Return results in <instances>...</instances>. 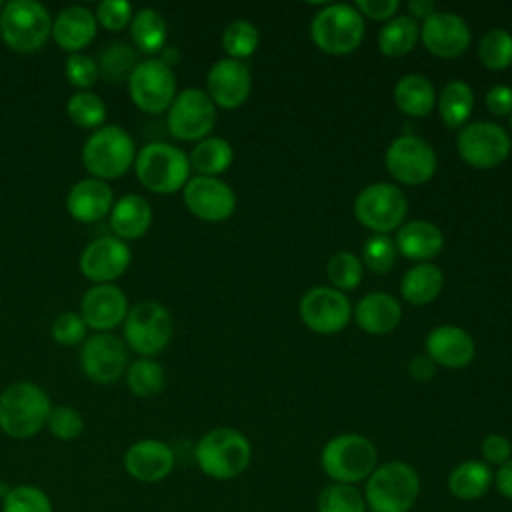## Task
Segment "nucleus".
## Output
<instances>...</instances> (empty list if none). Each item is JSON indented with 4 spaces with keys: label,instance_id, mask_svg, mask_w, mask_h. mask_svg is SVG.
<instances>
[{
    "label": "nucleus",
    "instance_id": "f257e3e1",
    "mask_svg": "<svg viewBox=\"0 0 512 512\" xmlns=\"http://www.w3.org/2000/svg\"><path fill=\"white\" fill-rule=\"evenodd\" d=\"M194 458L202 474L214 480L238 478L252 460L250 440L236 428L220 426L208 430L194 448Z\"/></svg>",
    "mask_w": 512,
    "mask_h": 512
},
{
    "label": "nucleus",
    "instance_id": "f03ea898",
    "mask_svg": "<svg viewBox=\"0 0 512 512\" xmlns=\"http://www.w3.org/2000/svg\"><path fill=\"white\" fill-rule=\"evenodd\" d=\"M362 494L370 512H410L420 496V476L408 462L392 460L376 466Z\"/></svg>",
    "mask_w": 512,
    "mask_h": 512
},
{
    "label": "nucleus",
    "instance_id": "7ed1b4c3",
    "mask_svg": "<svg viewBox=\"0 0 512 512\" xmlns=\"http://www.w3.org/2000/svg\"><path fill=\"white\" fill-rule=\"evenodd\" d=\"M52 410L48 394L34 382H14L0 394V430L16 440L36 436Z\"/></svg>",
    "mask_w": 512,
    "mask_h": 512
},
{
    "label": "nucleus",
    "instance_id": "20e7f679",
    "mask_svg": "<svg viewBox=\"0 0 512 512\" xmlns=\"http://www.w3.org/2000/svg\"><path fill=\"white\" fill-rule=\"evenodd\" d=\"M320 466L332 482L358 484L378 466V450L374 442L362 434L346 432L330 438L320 454Z\"/></svg>",
    "mask_w": 512,
    "mask_h": 512
},
{
    "label": "nucleus",
    "instance_id": "39448f33",
    "mask_svg": "<svg viewBox=\"0 0 512 512\" xmlns=\"http://www.w3.org/2000/svg\"><path fill=\"white\" fill-rule=\"evenodd\" d=\"M132 136L118 124L94 130L82 146V162L98 180H114L128 172L136 160Z\"/></svg>",
    "mask_w": 512,
    "mask_h": 512
},
{
    "label": "nucleus",
    "instance_id": "423d86ee",
    "mask_svg": "<svg viewBox=\"0 0 512 512\" xmlns=\"http://www.w3.org/2000/svg\"><path fill=\"white\" fill-rule=\"evenodd\" d=\"M310 38L326 54H350L362 44L364 18L350 4H326L312 18Z\"/></svg>",
    "mask_w": 512,
    "mask_h": 512
},
{
    "label": "nucleus",
    "instance_id": "0eeeda50",
    "mask_svg": "<svg viewBox=\"0 0 512 512\" xmlns=\"http://www.w3.org/2000/svg\"><path fill=\"white\" fill-rule=\"evenodd\" d=\"M136 176L144 188L156 194H172L190 180L188 156L166 142H150L136 156Z\"/></svg>",
    "mask_w": 512,
    "mask_h": 512
},
{
    "label": "nucleus",
    "instance_id": "6e6552de",
    "mask_svg": "<svg viewBox=\"0 0 512 512\" xmlns=\"http://www.w3.org/2000/svg\"><path fill=\"white\" fill-rule=\"evenodd\" d=\"M52 34V18L36 0H10L0 10V36L16 52H34Z\"/></svg>",
    "mask_w": 512,
    "mask_h": 512
},
{
    "label": "nucleus",
    "instance_id": "1a4fd4ad",
    "mask_svg": "<svg viewBox=\"0 0 512 512\" xmlns=\"http://www.w3.org/2000/svg\"><path fill=\"white\" fill-rule=\"evenodd\" d=\"M352 210L356 220L374 234H388L404 224L408 200L398 186L376 182L360 190Z\"/></svg>",
    "mask_w": 512,
    "mask_h": 512
},
{
    "label": "nucleus",
    "instance_id": "9d476101",
    "mask_svg": "<svg viewBox=\"0 0 512 512\" xmlns=\"http://www.w3.org/2000/svg\"><path fill=\"white\" fill-rule=\"evenodd\" d=\"M172 332V316L156 300L134 304L124 318V340L134 352L142 356H154L162 352L168 346Z\"/></svg>",
    "mask_w": 512,
    "mask_h": 512
},
{
    "label": "nucleus",
    "instance_id": "9b49d317",
    "mask_svg": "<svg viewBox=\"0 0 512 512\" xmlns=\"http://www.w3.org/2000/svg\"><path fill=\"white\" fill-rule=\"evenodd\" d=\"M456 148L460 158L474 168L488 170L500 166L512 148L508 132L494 122H468L458 130Z\"/></svg>",
    "mask_w": 512,
    "mask_h": 512
},
{
    "label": "nucleus",
    "instance_id": "f8f14e48",
    "mask_svg": "<svg viewBox=\"0 0 512 512\" xmlns=\"http://www.w3.org/2000/svg\"><path fill=\"white\" fill-rule=\"evenodd\" d=\"M384 164L398 182L420 186L432 180L438 160L434 148L422 136L404 134L390 142L384 154Z\"/></svg>",
    "mask_w": 512,
    "mask_h": 512
},
{
    "label": "nucleus",
    "instance_id": "ddd939ff",
    "mask_svg": "<svg viewBox=\"0 0 512 512\" xmlns=\"http://www.w3.org/2000/svg\"><path fill=\"white\" fill-rule=\"evenodd\" d=\"M128 90L134 104L148 112L160 114L170 108L176 98V76L160 58L138 62L128 78Z\"/></svg>",
    "mask_w": 512,
    "mask_h": 512
},
{
    "label": "nucleus",
    "instance_id": "4468645a",
    "mask_svg": "<svg viewBox=\"0 0 512 512\" xmlns=\"http://www.w3.org/2000/svg\"><path fill=\"white\" fill-rule=\"evenodd\" d=\"M166 124L174 138L200 142L216 124V104L204 90L186 88L170 104Z\"/></svg>",
    "mask_w": 512,
    "mask_h": 512
},
{
    "label": "nucleus",
    "instance_id": "2eb2a0df",
    "mask_svg": "<svg viewBox=\"0 0 512 512\" xmlns=\"http://www.w3.org/2000/svg\"><path fill=\"white\" fill-rule=\"evenodd\" d=\"M298 312L304 326L312 332L336 334L348 326L352 306L344 292L328 286H314L300 298Z\"/></svg>",
    "mask_w": 512,
    "mask_h": 512
},
{
    "label": "nucleus",
    "instance_id": "dca6fc26",
    "mask_svg": "<svg viewBox=\"0 0 512 512\" xmlns=\"http://www.w3.org/2000/svg\"><path fill=\"white\" fill-rule=\"evenodd\" d=\"M128 364L126 344L108 332H98L84 340L80 350V366L84 374L98 384L116 382Z\"/></svg>",
    "mask_w": 512,
    "mask_h": 512
},
{
    "label": "nucleus",
    "instance_id": "f3484780",
    "mask_svg": "<svg viewBox=\"0 0 512 512\" xmlns=\"http://www.w3.org/2000/svg\"><path fill=\"white\" fill-rule=\"evenodd\" d=\"M186 208L206 222H222L236 208L234 190L216 176H194L184 186Z\"/></svg>",
    "mask_w": 512,
    "mask_h": 512
},
{
    "label": "nucleus",
    "instance_id": "a211bd4d",
    "mask_svg": "<svg viewBox=\"0 0 512 512\" xmlns=\"http://www.w3.org/2000/svg\"><path fill=\"white\" fill-rule=\"evenodd\" d=\"M470 26L468 22L454 14L436 10L420 26V40L424 48L438 58H458L470 46Z\"/></svg>",
    "mask_w": 512,
    "mask_h": 512
},
{
    "label": "nucleus",
    "instance_id": "6ab92c4d",
    "mask_svg": "<svg viewBox=\"0 0 512 512\" xmlns=\"http://www.w3.org/2000/svg\"><path fill=\"white\" fill-rule=\"evenodd\" d=\"M130 258L132 254L124 240L116 236H100L84 248L80 270L96 284H110L128 270Z\"/></svg>",
    "mask_w": 512,
    "mask_h": 512
},
{
    "label": "nucleus",
    "instance_id": "aec40b11",
    "mask_svg": "<svg viewBox=\"0 0 512 512\" xmlns=\"http://www.w3.org/2000/svg\"><path fill=\"white\" fill-rule=\"evenodd\" d=\"M252 90V76L244 62L222 58L212 64L206 76V94L216 106L238 108L242 106Z\"/></svg>",
    "mask_w": 512,
    "mask_h": 512
},
{
    "label": "nucleus",
    "instance_id": "412c9836",
    "mask_svg": "<svg viewBox=\"0 0 512 512\" xmlns=\"http://www.w3.org/2000/svg\"><path fill=\"white\" fill-rule=\"evenodd\" d=\"M128 314L126 294L114 284H94L82 296L80 316L86 326L106 332L124 322Z\"/></svg>",
    "mask_w": 512,
    "mask_h": 512
},
{
    "label": "nucleus",
    "instance_id": "4be33fe9",
    "mask_svg": "<svg viewBox=\"0 0 512 512\" xmlns=\"http://www.w3.org/2000/svg\"><path fill=\"white\" fill-rule=\"evenodd\" d=\"M174 462V450L166 442L154 438L134 442L124 454L126 472L134 480L146 484H154L170 476Z\"/></svg>",
    "mask_w": 512,
    "mask_h": 512
},
{
    "label": "nucleus",
    "instance_id": "5701e85b",
    "mask_svg": "<svg viewBox=\"0 0 512 512\" xmlns=\"http://www.w3.org/2000/svg\"><path fill=\"white\" fill-rule=\"evenodd\" d=\"M426 354L436 366L464 368L476 356L474 338L460 326H436L426 336Z\"/></svg>",
    "mask_w": 512,
    "mask_h": 512
},
{
    "label": "nucleus",
    "instance_id": "b1692460",
    "mask_svg": "<svg viewBox=\"0 0 512 512\" xmlns=\"http://www.w3.org/2000/svg\"><path fill=\"white\" fill-rule=\"evenodd\" d=\"M398 254L414 262H430L444 248L442 230L428 220H412L398 228L394 238Z\"/></svg>",
    "mask_w": 512,
    "mask_h": 512
},
{
    "label": "nucleus",
    "instance_id": "393cba45",
    "mask_svg": "<svg viewBox=\"0 0 512 512\" xmlns=\"http://www.w3.org/2000/svg\"><path fill=\"white\" fill-rule=\"evenodd\" d=\"M112 188L98 178L78 180L66 198L70 216L78 222H96L112 210Z\"/></svg>",
    "mask_w": 512,
    "mask_h": 512
},
{
    "label": "nucleus",
    "instance_id": "a878e982",
    "mask_svg": "<svg viewBox=\"0 0 512 512\" xmlns=\"http://www.w3.org/2000/svg\"><path fill=\"white\" fill-rule=\"evenodd\" d=\"M356 324L374 336L392 332L402 320V308L392 294L370 292L362 296L354 308Z\"/></svg>",
    "mask_w": 512,
    "mask_h": 512
},
{
    "label": "nucleus",
    "instance_id": "bb28decb",
    "mask_svg": "<svg viewBox=\"0 0 512 512\" xmlns=\"http://www.w3.org/2000/svg\"><path fill=\"white\" fill-rule=\"evenodd\" d=\"M52 36L62 50L76 54L94 40L96 16L84 6H68L52 22Z\"/></svg>",
    "mask_w": 512,
    "mask_h": 512
},
{
    "label": "nucleus",
    "instance_id": "cd10ccee",
    "mask_svg": "<svg viewBox=\"0 0 512 512\" xmlns=\"http://www.w3.org/2000/svg\"><path fill=\"white\" fill-rule=\"evenodd\" d=\"M152 224V208L138 194H126L110 210V228L120 240H134L148 232Z\"/></svg>",
    "mask_w": 512,
    "mask_h": 512
},
{
    "label": "nucleus",
    "instance_id": "c85d7f7f",
    "mask_svg": "<svg viewBox=\"0 0 512 512\" xmlns=\"http://www.w3.org/2000/svg\"><path fill=\"white\" fill-rule=\"evenodd\" d=\"M494 482V474L484 460H464L448 474V492L464 502L482 498Z\"/></svg>",
    "mask_w": 512,
    "mask_h": 512
},
{
    "label": "nucleus",
    "instance_id": "c756f323",
    "mask_svg": "<svg viewBox=\"0 0 512 512\" xmlns=\"http://www.w3.org/2000/svg\"><path fill=\"white\" fill-rule=\"evenodd\" d=\"M444 288V274L432 262H420L412 266L400 282L404 300L412 306H424L434 302Z\"/></svg>",
    "mask_w": 512,
    "mask_h": 512
},
{
    "label": "nucleus",
    "instance_id": "7c9ffc66",
    "mask_svg": "<svg viewBox=\"0 0 512 512\" xmlns=\"http://www.w3.org/2000/svg\"><path fill=\"white\" fill-rule=\"evenodd\" d=\"M394 102L408 116H428L436 106V90L426 76L404 74L394 86Z\"/></svg>",
    "mask_w": 512,
    "mask_h": 512
},
{
    "label": "nucleus",
    "instance_id": "2f4dec72",
    "mask_svg": "<svg viewBox=\"0 0 512 512\" xmlns=\"http://www.w3.org/2000/svg\"><path fill=\"white\" fill-rule=\"evenodd\" d=\"M436 106L442 122L448 128H462L468 124V118L474 108V92L464 80H450L436 96Z\"/></svg>",
    "mask_w": 512,
    "mask_h": 512
},
{
    "label": "nucleus",
    "instance_id": "473e14b6",
    "mask_svg": "<svg viewBox=\"0 0 512 512\" xmlns=\"http://www.w3.org/2000/svg\"><path fill=\"white\" fill-rule=\"evenodd\" d=\"M188 160L190 168H194L200 176H216L228 170L234 160V150L228 140L220 136H206L192 148Z\"/></svg>",
    "mask_w": 512,
    "mask_h": 512
},
{
    "label": "nucleus",
    "instance_id": "72a5a7b5",
    "mask_svg": "<svg viewBox=\"0 0 512 512\" xmlns=\"http://www.w3.org/2000/svg\"><path fill=\"white\" fill-rule=\"evenodd\" d=\"M420 38V26L410 16H394L378 32V48L384 56L400 58L412 52Z\"/></svg>",
    "mask_w": 512,
    "mask_h": 512
},
{
    "label": "nucleus",
    "instance_id": "f704fd0d",
    "mask_svg": "<svg viewBox=\"0 0 512 512\" xmlns=\"http://www.w3.org/2000/svg\"><path fill=\"white\" fill-rule=\"evenodd\" d=\"M166 22L162 14L154 8H140L130 22V36L136 44L146 54H156L164 48L166 42Z\"/></svg>",
    "mask_w": 512,
    "mask_h": 512
},
{
    "label": "nucleus",
    "instance_id": "c9c22d12",
    "mask_svg": "<svg viewBox=\"0 0 512 512\" xmlns=\"http://www.w3.org/2000/svg\"><path fill=\"white\" fill-rule=\"evenodd\" d=\"M318 512H366V500L354 484H326L316 500Z\"/></svg>",
    "mask_w": 512,
    "mask_h": 512
},
{
    "label": "nucleus",
    "instance_id": "e433bc0d",
    "mask_svg": "<svg viewBox=\"0 0 512 512\" xmlns=\"http://www.w3.org/2000/svg\"><path fill=\"white\" fill-rule=\"evenodd\" d=\"M480 62L488 70H506L512 66V34L502 28L488 30L478 42Z\"/></svg>",
    "mask_w": 512,
    "mask_h": 512
},
{
    "label": "nucleus",
    "instance_id": "4c0bfd02",
    "mask_svg": "<svg viewBox=\"0 0 512 512\" xmlns=\"http://www.w3.org/2000/svg\"><path fill=\"white\" fill-rule=\"evenodd\" d=\"M136 64H138L136 52L124 42H114L102 50L98 60V72L108 82H120L130 78Z\"/></svg>",
    "mask_w": 512,
    "mask_h": 512
},
{
    "label": "nucleus",
    "instance_id": "58836bf2",
    "mask_svg": "<svg viewBox=\"0 0 512 512\" xmlns=\"http://www.w3.org/2000/svg\"><path fill=\"white\" fill-rule=\"evenodd\" d=\"M260 44L258 28L248 20H234L222 34V46L232 60H244L256 52Z\"/></svg>",
    "mask_w": 512,
    "mask_h": 512
},
{
    "label": "nucleus",
    "instance_id": "ea45409f",
    "mask_svg": "<svg viewBox=\"0 0 512 512\" xmlns=\"http://www.w3.org/2000/svg\"><path fill=\"white\" fill-rule=\"evenodd\" d=\"M326 276L340 292L354 290L364 276V264L354 252H336L326 264Z\"/></svg>",
    "mask_w": 512,
    "mask_h": 512
},
{
    "label": "nucleus",
    "instance_id": "a19ab883",
    "mask_svg": "<svg viewBox=\"0 0 512 512\" xmlns=\"http://www.w3.org/2000/svg\"><path fill=\"white\" fill-rule=\"evenodd\" d=\"M66 110H68L70 120L80 128L98 130V128H102V122L106 118V106L100 100V96H96L92 92H84V90H78L76 94H72L68 98Z\"/></svg>",
    "mask_w": 512,
    "mask_h": 512
},
{
    "label": "nucleus",
    "instance_id": "79ce46f5",
    "mask_svg": "<svg viewBox=\"0 0 512 512\" xmlns=\"http://www.w3.org/2000/svg\"><path fill=\"white\" fill-rule=\"evenodd\" d=\"M126 382H128V388L136 396L148 398V396L158 394L164 388L166 376H164V370L158 362H154L150 358H142V360H136L128 368Z\"/></svg>",
    "mask_w": 512,
    "mask_h": 512
},
{
    "label": "nucleus",
    "instance_id": "37998d69",
    "mask_svg": "<svg viewBox=\"0 0 512 512\" xmlns=\"http://www.w3.org/2000/svg\"><path fill=\"white\" fill-rule=\"evenodd\" d=\"M2 512H52V500L34 484H18L4 494Z\"/></svg>",
    "mask_w": 512,
    "mask_h": 512
},
{
    "label": "nucleus",
    "instance_id": "c03bdc74",
    "mask_svg": "<svg viewBox=\"0 0 512 512\" xmlns=\"http://www.w3.org/2000/svg\"><path fill=\"white\" fill-rule=\"evenodd\" d=\"M396 244L388 234H372L362 246V264L376 274H386L396 264Z\"/></svg>",
    "mask_w": 512,
    "mask_h": 512
},
{
    "label": "nucleus",
    "instance_id": "a18cd8bd",
    "mask_svg": "<svg viewBox=\"0 0 512 512\" xmlns=\"http://www.w3.org/2000/svg\"><path fill=\"white\" fill-rule=\"evenodd\" d=\"M46 428L58 440L70 442V440H76L82 434L84 418L72 406H52V410L48 414Z\"/></svg>",
    "mask_w": 512,
    "mask_h": 512
},
{
    "label": "nucleus",
    "instance_id": "49530a36",
    "mask_svg": "<svg viewBox=\"0 0 512 512\" xmlns=\"http://www.w3.org/2000/svg\"><path fill=\"white\" fill-rule=\"evenodd\" d=\"M64 72H66V78L70 80V84L80 88V90L90 88L96 82V78L100 76L98 64L82 52H76V54L68 56Z\"/></svg>",
    "mask_w": 512,
    "mask_h": 512
},
{
    "label": "nucleus",
    "instance_id": "de8ad7c7",
    "mask_svg": "<svg viewBox=\"0 0 512 512\" xmlns=\"http://www.w3.org/2000/svg\"><path fill=\"white\" fill-rule=\"evenodd\" d=\"M52 336L58 344L76 346L86 336V324L80 314L76 312H62L52 322Z\"/></svg>",
    "mask_w": 512,
    "mask_h": 512
},
{
    "label": "nucleus",
    "instance_id": "09e8293b",
    "mask_svg": "<svg viewBox=\"0 0 512 512\" xmlns=\"http://www.w3.org/2000/svg\"><path fill=\"white\" fill-rule=\"evenodd\" d=\"M96 20L108 30H122L132 22V6L126 0H102L96 6Z\"/></svg>",
    "mask_w": 512,
    "mask_h": 512
},
{
    "label": "nucleus",
    "instance_id": "8fccbe9b",
    "mask_svg": "<svg viewBox=\"0 0 512 512\" xmlns=\"http://www.w3.org/2000/svg\"><path fill=\"white\" fill-rule=\"evenodd\" d=\"M480 452L488 466L490 464L502 466L504 462H508L512 458V444L502 434H488V436H484V440L480 444Z\"/></svg>",
    "mask_w": 512,
    "mask_h": 512
},
{
    "label": "nucleus",
    "instance_id": "3c124183",
    "mask_svg": "<svg viewBox=\"0 0 512 512\" xmlns=\"http://www.w3.org/2000/svg\"><path fill=\"white\" fill-rule=\"evenodd\" d=\"M354 8L362 14V18L378 20V22H388L396 16L400 2L398 0H356Z\"/></svg>",
    "mask_w": 512,
    "mask_h": 512
},
{
    "label": "nucleus",
    "instance_id": "603ef678",
    "mask_svg": "<svg viewBox=\"0 0 512 512\" xmlns=\"http://www.w3.org/2000/svg\"><path fill=\"white\" fill-rule=\"evenodd\" d=\"M486 108L494 116H510L512 114V88L506 84H494L486 92Z\"/></svg>",
    "mask_w": 512,
    "mask_h": 512
},
{
    "label": "nucleus",
    "instance_id": "864d4df0",
    "mask_svg": "<svg viewBox=\"0 0 512 512\" xmlns=\"http://www.w3.org/2000/svg\"><path fill=\"white\" fill-rule=\"evenodd\" d=\"M408 372H410V376H412L414 380L426 382V380H430V378L436 374V364L430 360L428 354H418V356H414V358L410 360Z\"/></svg>",
    "mask_w": 512,
    "mask_h": 512
},
{
    "label": "nucleus",
    "instance_id": "5fc2aeb1",
    "mask_svg": "<svg viewBox=\"0 0 512 512\" xmlns=\"http://www.w3.org/2000/svg\"><path fill=\"white\" fill-rule=\"evenodd\" d=\"M494 486L506 500H512V458L498 466L494 474Z\"/></svg>",
    "mask_w": 512,
    "mask_h": 512
},
{
    "label": "nucleus",
    "instance_id": "6e6d98bb",
    "mask_svg": "<svg viewBox=\"0 0 512 512\" xmlns=\"http://www.w3.org/2000/svg\"><path fill=\"white\" fill-rule=\"evenodd\" d=\"M406 8L410 12V18L422 20V22L436 12V4L432 0H410Z\"/></svg>",
    "mask_w": 512,
    "mask_h": 512
},
{
    "label": "nucleus",
    "instance_id": "4d7b16f0",
    "mask_svg": "<svg viewBox=\"0 0 512 512\" xmlns=\"http://www.w3.org/2000/svg\"><path fill=\"white\" fill-rule=\"evenodd\" d=\"M510 128H512V114H510Z\"/></svg>",
    "mask_w": 512,
    "mask_h": 512
}]
</instances>
